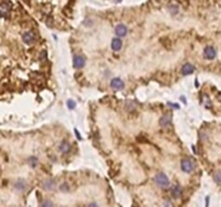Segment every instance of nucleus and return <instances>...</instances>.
I'll return each instance as SVG.
<instances>
[{
	"mask_svg": "<svg viewBox=\"0 0 221 207\" xmlns=\"http://www.w3.org/2000/svg\"><path fill=\"white\" fill-rule=\"evenodd\" d=\"M153 180H154L155 185H159L160 188L164 189V188H167L168 185H169V179H168V177L165 175L164 172H158V174L154 176Z\"/></svg>",
	"mask_w": 221,
	"mask_h": 207,
	"instance_id": "1",
	"label": "nucleus"
},
{
	"mask_svg": "<svg viewBox=\"0 0 221 207\" xmlns=\"http://www.w3.org/2000/svg\"><path fill=\"white\" fill-rule=\"evenodd\" d=\"M194 167H195L194 166V162L191 161L190 159H183V160L181 161V170L184 172H187V174L193 172Z\"/></svg>",
	"mask_w": 221,
	"mask_h": 207,
	"instance_id": "2",
	"label": "nucleus"
},
{
	"mask_svg": "<svg viewBox=\"0 0 221 207\" xmlns=\"http://www.w3.org/2000/svg\"><path fill=\"white\" fill-rule=\"evenodd\" d=\"M110 86L114 91H121L124 88V82L120 78H113L110 82Z\"/></svg>",
	"mask_w": 221,
	"mask_h": 207,
	"instance_id": "3",
	"label": "nucleus"
},
{
	"mask_svg": "<svg viewBox=\"0 0 221 207\" xmlns=\"http://www.w3.org/2000/svg\"><path fill=\"white\" fill-rule=\"evenodd\" d=\"M216 56H217V52H216V50L212 47H206L204 49V57H205L206 60H212Z\"/></svg>",
	"mask_w": 221,
	"mask_h": 207,
	"instance_id": "4",
	"label": "nucleus"
},
{
	"mask_svg": "<svg viewBox=\"0 0 221 207\" xmlns=\"http://www.w3.org/2000/svg\"><path fill=\"white\" fill-rule=\"evenodd\" d=\"M85 65V60L82 55H76L73 58V67L77 69H81Z\"/></svg>",
	"mask_w": 221,
	"mask_h": 207,
	"instance_id": "5",
	"label": "nucleus"
},
{
	"mask_svg": "<svg viewBox=\"0 0 221 207\" xmlns=\"http://www.w3.org/2000/svg\"><path fill=\"white\" fill-rule=\"evenodd\" d=\"M10 11H11V4L6 2H3L0 4V15L2 17H8L10 15Z\"/></svg>",
	"mask_w": 221,
	"mask_h": 207,
	"instance_id": "6",
	"label": "nucleus"
},
{
	"mask_svg": "<svg viewBox=\"0 0 221 207\" xmlns=\"http://www.w3.org/2000/svg\"><path fill=\"white\" fill-rule=\"evenodd\" d=\"M114 32H116V34H117L118 37H125L127 34V27L124 24H119V25L116 26V29H114Z\"/></svg>",
	"mask_w": 221,
	"mask_h": 207,
	"instance_id": "7",
	"label": "nucleus"
},
{
	"mask_svg": "<svg viewBox=\"0 0 221 207\" xmlns=\"http://www.w3.org/2000/svg\"><path fill=\"white\" fill-rule=\"evenodd\" d=\"M22 39H23V41H24L25 43L32 44V42L35 41L36 36H35V34H34L32 32H24V34H23Z\"/></svg>",
	"mask_w": 221,
	"mask_h": 207,
	"instance_id": "8",
	"label": "nucleus"
},
{
	"mask_svg": "<svg viewBox=\"0 0 221 207\" xmlns=\"http://www.w3.org/2000/svg\"><path fill=\"white\" fill-rule=\"evenodd\" d=\"M194 70H195V67L193 66L192 64L187 63V64H184L182 66V68H181V73H182L183 75H192L193 72H194Z\"/></svg>",
	"mask_w": 221,
	"mask_h": 207,
	"instance_id": "9",
	"label": "nucleus"
},
{
	"mask_svg": "<svg viewBox=\"0 0 221 207\" xmlns=\"http://www.w3.org/2000/svg\"><path fill=\"white\" fill-rule=\"evenodd\" d=\"M122 45H123V42H122L120 38H113L112 41H111V49L116 51V52L120 51L122 49Z\"/></svg>",
	"mask_w": 221,
	"mask_h": 207,
	"instance_id": "10",
	"label": "nucleus"
},
{
	"mask_svg": "<svg viewBox=\"0 0 221 207\" xmlns=\"http://www.w3.org/2000/svg\"><path fill=\"white\" fill-rule=\"evenodd\" d=\"M171 194L174 198H179L180 196H181V194H182V188H181L179 185H174V187L171 188Z\"/></svg>",
	"mask_w": 221,
	"mask_h": 207,
	"instance_id": "11",
	"label": "nucleus"
},
{
	"mask_svg": "<svg viewBox=\"0 0 221 207\" xmlns=\"http://www.w3.org/2000/svg\"><path fill=\"white\" fill-rule=\"evenodd\" d=\"M160 124H161V126H163V127H167V126L171 125V114H165V116H162L161 120H160Z\"/></svg>",
	"mask_w": 221,
	"mask_h": 207,
	"instance_id": "12",
	"label": "nucleus"
},
{
	"mask_svg": "<svg viewBox=\"0 0 221 207\" xmlns=\"http://www.w3.org/2000/svg\"><path fill=\"white\" fill-rule=\"evenodd\" d=\"M42 188L44 189V190H47V191H51V190H53L54 188H55V181H53V180H51V179H49V180H45V181L42 182Z\"/></svg>",
	"mask_w": 221,
	"mask_h": 207,
	"instance_id": "13",
	"label": "nucleus"
},
{
	"mask_svg": "<svg viewBox=\"0 0 221 207\" xmlns=\"http://www.w3.org/2000/svg\"><path fill=\"white\" fill-rule=\"evenodd\" d=\"M58 149H60V151L62 152V153L67 154L70 150H71V147H70V144H69V142H67V141H63V142H62V144H60V147H58Z\"/></svg>",
	"mask_w": 221,
	"mask_h": 207,
	"instance_id": "14",
	"label": "nucleus"
},
{
	"mask_svg": "<svg viewBox=\"0 0 221 207\" xmlns=\"http://www.w3.org/2000/svg\"><path fill=\"white\" fill-rule=\"evenodd\" d=\"M214 180L216 181V183L219 185H221V172H217L214 175Z\"/></svg>",
	"mask_w": 221,
	"mask_h": 207,
	"instance_id": "15",
	"label": "nucleus"
},
{
	"mask_svg": "<svg viewBox=\"0 0 221 207\" xmlns=\"http://www.w3.org/2000/svg\"><path fill=\"white\" fill-rule=\"evenodd\" d=\"M15 187L19 189V191H23V190L25 189V187H26V183L24 182V180H19V181L15 185Z\"/></svg>",
	"mask_w": 221,
	"mask_h": 207,
	"instance_id": "16",
	"label": "nucleus"
},
{
	"mask_svg": "<svg viewBox=\"0 0 221 207\" xmlns=\"http://www.w3.org/2000/svg\"><path fill=\"white\" fill-rule=\"evenodd\" d=\"M67 107H68L69 109H75V108H76V103H75V101L69 99V101H67Z\"/></svg>",
	"mask_w": 221,
	"mask_h": 207,
	"instance_id": "17",
	"label": "nucleus"
},
{
	"mask_svg": "<svg viewBox=\"0 0 221 207\" xmlns=\"http://www.w3.org/2000/svg\"><path fill=\"white\" fill-rule=\"evenodd\" d=\"M60 190L63 192H67L69 190V185H67V183H63V185H60Z\"/></svg>",
	"mask_w": 221,
	"mask_h": 207,
	"instance_id": "18",
	"label": "nucleus"
},
{
	"mask_svg": "<svg viewBox=\"0 0 221 207\" xmlns=\"http://www.w3.org/2000/svg\"><path fill=\"white\" fill-rule=\"evenodd\" d=\"M45 58H47V53H45V51H43V52L40 54V60H45Z\"/></svg>",
	"mask_w": 221,
	"mask_h": 207,
	"instance_id": "19",
	"label": "nucleus"
},
{
	"mask_svg": "<svg viewBox=\"0 0 221 207\" xmlns=\"http://www.w3.org/2000/svg\"><path fill=\"white\" fill-rule=\"evenodd\" d=\"M42 205H43V206H52L53 203H51V202H45V203H42Z\"/></svg>",
	"mask_w": 221,
	"mask_h": 207,
	"instance_id": "20",
	"label": "nucleus"
},
{
	"mask_svg": "<svg viewBox=\"0 0 221 207\" xmlns=\"http://www.w3.org/2000/svg\"><path fill=\"white\" fill-rule=\"evenodd\" d=\"M117 1H118V2H119V1H122V0H117Z\"/></svg>",
	"mask_w": 221,
	"mask_h": 207,
	"instance_id": "21",
	"label": "nucleus"
}]
</instances>
